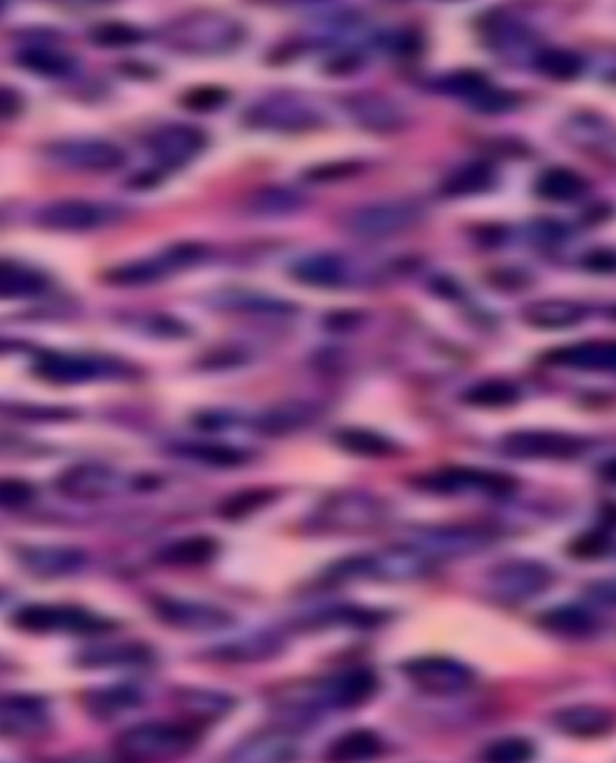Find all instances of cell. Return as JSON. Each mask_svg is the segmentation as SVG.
I'll return each mask as SVG.
<instances>
[{
	"instance_id": "obj_1",
	"label": "cell",
	"mask_w": 616,
	"mask_h": 763,
	"mask_svg": "<svg viewBox=\"0 0 616 763\" xmlns=\"http://www.w3.org/2000/svg\"><path fill=\"white\" fill-rule=\"evenodd\" d=\"M244 34V24L225 12H193L173 20L161 37L173 51L210 56L237 49Z\"/></svg>"
},
{
	"instance_id": "obj_2",
	"label": "cell",
	"mask_w": 616,
	"mask_h": 763,
	"mask_svg": "<svg viewBox=\"0 0 616 763\" xmlns=\"http://www.w3.org/2000/svg\"><path fill=\"white\" fill-rule=\"evenodd\" d=\"M200 742L196 727L179 723H142L126 730L116 740V752L126 759L155 761V759H176L193 752Z\"/></svg>"
},
{
	"instance_id": "obj_3",
	"label": "cell",
	"mask_w": 616,
	"mask_h": 763,
	"mask_svg": "<svg viewBox=\"0 0 616 763\" xmlns=\"http://www.w3.org/2000/svg\"><path fill=\"white\" fill-rule=\"evenodd\" d=\"M421 222V210L409 200H380L351 210L342 227L359 239H390Z\"/></svg>"
},
{
	"instance_id": "obj_4",
	"label": "cell",
	"mask_w": 616,
	"mask_h": 763,
	"mask_svg": "<svg viewBox=\"0 0 616 763\" xmlns=\"http://www.w3.org/2000/svg\"><path fill=\"white\" fill-rule=\"evenodd\" d=\"M123 217V210L116 208L111 202L87 200V198H63L47 205L39 212V225L51 231H95L101 227H109L119 222Z\"/></svg>"
},
{
	"instance_id": "obj_5",
	"label": "cell",
	"mask_w": 616,
	"mask_h": 763,
	"mask_svg": "<svg viewBox=\"0 0 616 763\" xmlns=\"http://www.w3.org/2000/svg\"><path fill=\"white\" fill-rule=\"evenodd\" d=\"M403 672L417 688L431 696H456L475 684V672L460 660L429 655L415 657L403 665Z\"/></svg>"
},
{
	"instance_id": "obj_6",
	"label": "cell",
	"mask_w": 616,
	"mask_h": 763,
	"mask_svg": "<svg viewBox=\"0 0 616 763\" xmlns=\"http://www.w3.org/2000/svg\"><path fill=\"white\" fill-rule=\"evenodd\" d=\"M246 123L262 130H280V133H299V130L316 128L320 113L306 99L295 95H272L256 101L246 111Z\"/></svg>"
},
{
	"instance_id": "obj_7",
	"label": "cell",
	"mask_w": 616,
	"mask_h": 763,
	"mask_svg": "<svg viewBox=\"0 0 616 763\" xmlns=\"http://www.w3.org/2000/svg\"><path fill=\"white\" fill-rule=\"evenodd\" d=\"M56 167L72 171H113L126 161V152L111 140L82 138V140H58L43 150Z\"/></svg>"
},
{
	"instance_id": "obj_8",
	"label": "cell",
	"mask_w": 616,
	"mask_h": 763,
	"mask_svg": "<svg viewBox=\"0 0 616 763\" xmlns=\"http://www.w3.org/2000/svg\"><path fill=\"white\" fill-rule=\"evenodd\" d=\"M487 583L494 597L506 600V603H525L549 588L552 571L539 562L510 559L491 568Z\"/></svg>"
},
{
	"instance_id": "obj_9",
	"label": "cell",
	"mask_w": 616,
	"mask_h": 763,
	"mask_svg": "<svg viewBox=\"0 0 616 763\" xmlns=\"http://www.w3.org/2000/svg\"><path fill=\"white\" fill-rule=\"evenodd\" d=\"M14 626L29 631V634H49V631L63 628L72 634L95 636L101 631L113 628L109 622L92 616L90 612H82L78 607H47V605H29L14 614Z\"/></svg>"
},
{
	"instance_id": "obj_10",
	"label": "cell",
	"mask_w": 616,
	"mask_h": 763,
	"mask_svg": "<svg viewBox=\"0 0 616 763\" xmlns=\"http://www.w3.org/2000/svg\"><path fill=\"white\" fill-rule=\"evenodd\" d=\"M202 256H205V246L179 244V246L167 248V251L161 254L159 258L128 262V266L109 270L107 272V283L123 285V287L152 285V283L161 280V277H167L173 270H181V268L193 266V262H198Z\"/></svg>"
},
{
	"instance_id": "obj_11",
	"label": "cell",
	"mask_w": 616,
	"mask_h": 763,
	"mask_svg": "<svg viewBox=\"0 0 616 763\" xmlns=\"http://www.w3.org/2000/svg\"><path fill=\"white\" fill-rule=\"evenodd\" d=\"M501 448L513 458L525 460H568L583 453L578 436L547 429H523L504 436Z\"/></svg>"
},
{
	"instance_id": "obj_12",
	"label": "cell",
	"mask_w": 616,
	"mask_h": 763,
	"mask_svg": "<svg viewBox=\"0 0 616 763\" xmlns=\"http://www.w3.org/2000/svg\"><path fill=\"white\" fill-rule=\"evenodd\" d=\"M419 489H427L434 494H460V492H484V494H508L516 487V479L489 473V469L475 467H444L436 473L421 475L415 479Z\"/></svg>"
},
{
	"instance_id": "obj_13",
	"label": "cell",
	"mask_w": 616,
	"mask_h": 763,
	"mask_svg": "<svg viewBox=\"0 0 616 763\" xmlns=\"http://www.w3.org/2000/svg\"><path fill=\"white\" fill-rule=\"evenodd\" d=\"M491 545V535L487 527L477 525H444L419 531L413 539V549L421 556H465L477 549Z\"/></svg>"
},
{
	"instance_id": "obj_14",
	"label": "cell",
	"mask_w": 616,
	"mask_h": 763,
	"mask_svg": "<svg viewBox=\"0 0 616 763\" xmlns=\"http://www.w3.org/2000/svg\"><path fill=\"white\" fill-rule=\"evenodd\" d=\"M441 90L465 99L469 107L481 113H506L518 105L516 97L506 90H498L487 76H481L477 70L453 72V76L441 80Z\"/></svg>"
},
{
	"instance_id": "obj_15",
	"label": "cell",
	"mask_w": 616,
	"mask_h": 763,
	"mask_svg": "<svg viewBox=\"0 0 616 763\" xmlns=\"http://www.w3.org/2000/svg\"><path fill=\"white\" fill-rule=\"evenodd\" d=\"M152 607L161 622L181 631H198V634H208V631H217L231 624V616L225 610L212 607L208 603H196V600L159 597L155 600Z\"/></svg>"
},
{
	"instance_id": "obj_16",
	"label": "cell",
	"mask_w": 616,
	"mask_h": 763,
	"mask_svg": "<svg viewBox=\"0 0 616 763\" xmlns=\"http://www.w3.org/2000/svg\"><path fill=\"white\" fill-rule=\"evenodd\" d=\"M205 133L196 126L186 123H167L152 130L148 138V148L152 157L165 167H181L193 159L205 148Z\"/></svg>"
},
{
	"instance_id": "obj_17",
	"label": "cell",
	"mask_w": 616,
	"mask_h": 763,
	"mask_svg": "<svg viewBox=\"0 0 616 763\" xmlns=\"http://www.w3.org/2000/svg\"><path fill=\"white\" fill-rule=\"evenodd\" d=\"M291 277L301 285L320 289H342L357 283L355 266L340 254L304 256L291 266Z\"/></svg>"
},
{
	"instance_id": "obj_18",
	"label": "cell",
	"mask_w": 616,
	"mask_h": 763,
	"mask_svg": "<svg viewBox=\"0 0 616 763\" xmlns=\"http://www.w3.org/2000/svg\"><path fill=\"white\" fill-rule=\"evenodd\" d=\"M58 492L78 502H99L107 498L119 487V477L105 465H76L56 482Z\"/></svg>"
},
{
	"instance_id": "obj_19",
	"label": "cell",
	"mask_w": 616,
	"mask_h": 763,
	"mask_svg": "<svg viewBox=\"0 0 616 763\" xmlns=\"http://www.w3.org/2000/svg\"><path fill=\"white\" fill-rule=\"evenodd\" d=\"M347 111L361 128L374 133H395L405 126V111L380 95H355L347 99Z\"/></svg>"
},
{
	"instance_id": "obj_20",
	"label": "cell",
	"mask_w": 616,
	"mask_h": 763,
	"mask_svg": "<svg viewBox=\"0 0 616 763\" xmlns=\"http://www.w3.org/2000/svg\"><path fill=\"white\" fill-rule=\"evenodd\" d=\"M552 723L570 737H605L616 727V713L605 706L580 703V706L556 711Z\"/></svg>"
},
{
	"instance_id": "obj_21",
	"label": "cell",
	"mask_w": 616,
	"mask_h": 763,
	"mask_svg": "<svg viewBox=\"0 0 616 763\" xmlns=\"http://www.w3.org/2000/svg\"><path fill=\"white\" fill-rule=\"evenodd\" d=\"M107 371V366L97 359L61 355V351H49V355H41L37 361V374L43 380H51V384L61 386L85 384V380H95L99 376H105Z\"/></svg>"
},
{
	"instance_id": "obj_22",
	"label": "cell",
	"mask_w": 616,
	"mask_h": 763,
	"mask_svg": "<svg viewBox=\"0 0 616 763\" xmlns=\"http://www.w3.org/2000/svg\"><path fill=\"white\" fill-rule=\"evenodd\" d=\"M87 562L85 552L76 547H27L20 552V564L29 574L41 578L76 574Z\"/></svg>"
},
{
	"instance_id": "obj_23",
	"label": "cell",
	"mask_w": 616,
	"mask_h": 763,
	"mask_svg": "<svg viewBox=\"0 0 616 763\" xmlns=\"http://www.w3.org/2000/svg\"><path fill=\"white\" fill-rule=\"evenodd\" d=\"M547 359L580 371H616V340H590L554 349Z\"/></svg>"
},
{
	"instance_id": "obj_24",
	"label": "cell",
	"mask_w": 616,
	"mask_h": 763,
	"mask_svg": "<svg viewBox=\"0 0 616 763\" xmlns=\"http://www.w3.org/2000/svg\"><path fill=\"white\" fill-rule=\"evenodd\" d=\"M585 318V308L568 299H542L525 306L523 320L539 330H564L574 328Z\"/></svg>"
},
{
	"instance_id": "obj_25",
	"label": "cell",
	"mask_w": 616,
	"mask_h": 763,
	"mask_svg": "<svg viewBox=\"0 0 616 763\" xmlns=\"http://www.w3.org/2000/svg\"><path fill=\"white\" fill-rule=\"evenodd\" d=\"M304 196L297 194L295 188L287 186H266L256 190V194L246 200V212L254 217H291L304 210Z\"/></svg>"
},
{
	"instance_id": "obj_26",
	"label": "cell",
	"mask_w": 616,
	"mask_h": 763,
	"mask_svg": "<svg viewBox=\"0 0 616 763\" xmlns=\"http://www.w3.org/2000/svg\"><path fill=\"white\" fill-rule=\"evenodd\" d=\"M376 692H378L376 674L369 670H357V672L342 674V677H337L335 682H330L326 686V694H322V698L330 701L332 706H337V708H355V706H361V703L369 701Z\"/></svg>"
},
{
	"instance_id": "obj_27",
	"label": "cell",
	"mask_w": 616,
	"mask_h": 763,
	"mask_svg": "<svg viewBox=\"0 0 616 763\" xmlns=\"http://www.w3.org/2000/svg\"><path fill=\"white\" fill-rule=\"evenodd\" d=\"M49 283L41 272L20 262L0 260V299H32L47 291Z\"/></svg>"
},
{
	"instance_id": "obj_28",
	"label": "cell",
	"mask_w": 616,
	"mask_h": 763,
	"mask_svg": "<svg viewBox=\"0 0 616 763\" xmlns=\"http://www.w3.org/2000/svg\"><path fill=\"white\" fill-rule=\"evenodd\" d=\"M588 181L574 169L554 167L537 179V196L549 202H574L588 194Z\"/></svg>"
},
{
	"instance_id": "obj_29",
	"label": "cell",
	"mask_w": 616,
	"mask_h": 763,
	"mask_svg": "<svg viewBox=\"0 0 616 763\" xmlns=\"http://www.w3.org/2000/svg\"><path fill=\"white\" fill-rule=\"evenodd\" d=\"M318 417V409L308 403H282L270 407L266 415L258 419V432L268 436L291 434L308 427Z\"/></svg>"
},
{
	"instance_id": "obj_30",
	"label": "cell",
	"mask_w": 616,
	"mask_h": 763,
	"mask_svg": "<svg viewBox=\"0 0 616 763\" xmlns=\"http://www.w3.org/2000/svg\"><path fill=\"white\" fill-rule=\"evenodd\" d=\"M494 179H496V174L489 161L477 159L453 171L441 184V194L448 198L477 196V194H484V190H489L494 186Z\"/></svg>"
},
{
	"instance_id": "obj_31",
	"label": "cell",
	"mask_w": 616,
	"mask_h": 763,
	"mask_svg": "<svg viewBox=\"0 0 616 763\" xmlns=\"http://www.w3.org/2000/svg\"><path fill=\"white\" fill-rule=\"evenodd\" d=\"M215 554L217 542L212 537H186L161 549L159 562L169 566H200L212 562Z\"/></svg>"
},
{
	"instance_id": "obj_32",
	"label": "cell",
	"mask_w": 616,
	"mask_h": 763,
	"mask_svg": "<svg viewBox=\"0 0 616 763\" xmlns=\"http://www.w3.org/2000/svg\"><path fill=\"white\" fill-rule=\"evenodd\" d=\"M217 306L227 308V311H244V314H266V316H282L291 314L295 306L272 299L268 295H256V291H225L217 297Z\"/></svg>"
},
{
	"instance_id": "obj_33",
	"label": "cell",
	"mask_w": 616,
	"mask_h": 763,
	"mask_svg": "<svg viewBox=\"0 0 616 763\" xmlns=\"http://www.w3.org/2000/svg\"><path fill=\"white\" fill-rule=\"evenodd\" d=\"M18 63L27 70L37 72V76H68L76 68V58L66 51H58L53 47H29L18 53Z\"/></svg>"
},
{
	"instance_id": "obj_34",
	"label": "cell",
	"mask_w": 616,
	"mask_h": 763,
	"mask_svg": "<svg viewBox=\"0 0 616 763\" xmlns=\"http://www.w3.org/2000/svg\"><path fill=\"white\" fill-rule=\"evenodd\" d=\"M542 628H547L549 634L566 636V638H583L590 636L595 631V620L578 607H559L552 610L539 620Z\"/></svg>"
},
{
	"instance_id": "obj_35",
	"label": "cell",
	"mask_w": 616,
	"mask_h": 763,
	"mask_svg": "<svg viewBox=\"0 0 616 763\" xmlns=\"http://www.w3.org/2000/svg\"><path fill=\"white\" fill-rule=\"evenodd\" d=\"M463 400L473 407H487V409H498V407H510L520 400V393L518 388L508 384V380L501 378H491V380H481V384L469 388Z\"/></svg>"
},
{
	"instance_id": "obj_36",
	"label": "cell",
	"mask_w": 616,
	"mask_h": 763,
	"mask_svg": "<svg viewBox=\"0 0 616 763\" xmlns=\"http://www.w3.org/2000/svg\"><path fill=\"white\" fill-rule=\"evenodd\" d=\"M335 442L340 444L347 453H355L361 458H386L395 453V444L388 442L386 436H380L369 429H342L335 436Z\"/></svg>"
},
{
	"instance_id": "obj_37",
	"label": "cell",
	"mask_w": 616,
	"mask_h": 763,
	"mask_svg": "<svg viewBox=\"0 0 616 763\" xmlns=\"http://www.w3.org/2000/svg\"><path fill=\"white\" fill-rule=\"evenodd\" d=\"M535 63L542 76L556 82H570L583 72V58L568 49H542Z\"/></svg>"
},
{
	"instance_id": "obj_38",
	"label": "cell",
	"mask_w": 616,
	"mask_h": 763,
	"mask_svg": "<svg viewBox=\"0 0 616 763\" xmlns=\"http://www.w3.org/2000/svg\"><path fill=\"white\" fill-rule=\"evenodd\" d=\"M384 752V744L369 730L347 732L330 746V759L335 761H364Z\"/></svg>"
},
{
	"instance_id": "obj_39",
	"label": "cell",
	"mask_w": 616,
	"mask_h": 763,
	"mask_svg": "<svg viewBox=\"0 0 616 763\" xmlns=\"http://www.w3.org/2000/svg\"><path fill=\"white\" fill-rule=\"evenodd\" d=\"M275 496L277 492L275 489H246V492H239V494H234L229 496L227 502L219 506V516L227 518V521H241V518H248L251 513H256L258 508L262 506H268L275 502Z\"/></svg>"
},
{
	"instance_id": "obj_40",
	"label": "cell",
	"mask_w": 616,
	"mask_h": 763,
	"mask_svg": "<svg viewBox=\"0 0 616 763\" xmlns=\"http://www.w3.org/2000/svg\"><path fill=\"white\" fill-rule=\"evenodd\" d=\"M82 663L87 667H105V665H138L150 660V651L145 645H107V648L90 651L82 655Z\"/></svg>"
},
{
	"instance_id": "obj_41",
	"label": "cell",
	"mask_w": 616,
	"mask_h": 763,
	"mask_svg": "<svg viewBox=\"0 0 616 763\" xmlns=\"http://www.w3.org/2000/svg\"><path fill=\"white\" fill-rule=\"evenodd\" d=\"M90 39L97 43V47H105V49H126V47H136V43H140L145 39V32L136 24H128V22H101L92 27Z\"/></svg>"
},
{
	"instance_id": "obj_42",
	"label": "cell",
	"mask_w": 616,
	"mask_h": 763,
	"mask_svg": "<svg viewBox=\"0 0 616 763\" xmlns=\"http://www.w3.org/2000/svg\"><path fill=\"white\" fill-rule=\"evenodd\" d=\"M181 456L208 463L215 467H237L248 460V453L231 448V446H222V444H186L181 448Z\"/></svg>"
},
{
	"instance_id": "obj_43",
	"label": "cell",
	"mask_w": 616,
	"mask_h": 763,
	"mask_svg": "<svg viewBox=\"0 0 616 763\" xmlns=\"http://www.w3.org/2000/svg\"><path fill=\"white\" fill-rule=\"evenodd\" d=\"M533 754H535V744L527 737H518V735L496 740L487 746V750H484V759L496 761V763H518V761L533 759Z\"/></svg>"
},
{
	"instance_id": "obj_44",
	"label": "cell",
	"mask_w": 616,
	"mask_h": 763,
	"mask_svg": "<svg viewBox=\"0 0 616 763\" xmlns=\"http://www.w3.org/2000/svg\"><path fill=\"white\" fill-rule=\"evenodd\" d=\"M227 101H229V92L222 90V87H215V85L193 87V90H188L181 97V105L188 111H198V113H210L219 107H225Z\"/></svg>"
},
{
	"instance_id": "obj_45",
	"label": "cell",
	"mask_w": 616,
	"mask_h": 763,
	"mask_svg": "<svg viewBox=\"0 0 616 763\" xmlns=\"http://www.w3.org/2000/svg\"><path fill=\"white\" fill-rule=\"evenodd\" d=\"M361 171L359 161H326V165H316L311 169H306L304 176L306 181H316V184H332V181H345L351 179V176H357Z\"/></svg>"
},
{
	"instance_id": "obj_46",
	"label": "cell",
	"mask_w": 616,
	"mask_h": 763,
	"mask_svg": "<svg viewBox=\"0 0 616 763\" xmlns=\"http://www.w3.org/2000/svg\"><path fill=\"white\" fill-rule=\"evenodd\" d=\"M34 487L24 479H0V508L18 511L34 502Z\"/></svg>"
},
{
	"instance_id": "obj_47",
	"label": "cell",
	"mask_w": 616,
	"mask_h": 763,
	"mask_svg": "<svg viewBox=\"0 0 616 763\" xmlns=\"http://www.w3.org/2000/svg\"><path fill=\"white\" fill-rule=\"evenodd\" d=\"M90 708L101 715V717H113V713H119L121 708L136 706L138 698L130 692H105V694H90L87 696Z\"/></svg>"
},
{
	"instance_id": "obj_48",
	"label": "cell",
	"mask_w": 616,
	"mask_h": 763,
	"mask_svg": "<svg viewBox=\"0 0 616 763\" xmlns=\"http://www.w3.org/2000/svg\"><path fill=\"white\" fill-rule=\"evenodd\" d=\"M607 547H609V542H607L605 535L590 533V535H583V537H578V539L570 542L568 552L574 554V556H580V559H593V556L605 554Z\"/></svg>"
},
{
	"instance_id": "obj_49",
	"label": "cell",
	"mask_w": 616,
	"mask_h": 763,
	"mask_svg": "<svg viewBox=\"0 0 616 763\" xmlns=\"http://www.w3.org/2000/svg\"><path fill=\"white\" fill-rule=\"evenodd\" d=\"M585 595H588L593 603H597V605L616 607V578L593 581L588 588H585Z\"/></svg>"
},
{
	"instance_id": "obj_50",
	"label": "cell",
	"mask_w": 616,
	"mask_h": 763,
	"mask_svg": "<svg viewBox=\"0 0 616 763\" xmlns=\"http://www.w3.org/2000/svg\"><path fill=\"white\" fill-rule=\"evenodd\" d=\"M22 111V97L8 90V87H0V119H14Z\"/></svg>"
},
{
	"instance_id": "obj_51",
	"label": "cell",
	"mask_w": 616,
	"mask_h": 763,
	"mask_svg": "<svg viewBox=\"0 0 616 763\" xmlns=\"http://www.w3.org/2000/svg\"><path fill=\"white\" fill-rule=\"evenodd\" d=\"M357 68L359 58L355 53H342L328 63V72H332V76H347V72H355Z\"/></svg>"
},
{
	"instance_id": "obj_52",
	"label": "cell",
	"mask_w": 616,
	"mask_h": 763,
	"mask_svg": "<svg viewBox=\"0 0 616 763\" xmlns=\"http://www.w3.org/2000/svg\"><path fill=\"white\" fill-rule=\"evenodd\" d=\"M585 266L590 270H599V272H612L616 270V256L607 254V251H597L593 254L588 260H585Z\"/></svg>"
},
{
	"instance_id": "obj_53",
	"label": "cell",
	"mask_w": 616,
	"mask_h": 763,
	"mask_svg": "<svg viewBox=\"0 0 616 763\" xmlns=\"http://www.w3.org/2000/svg\"><path fill=\"white\" fill-rule=\"evenodd\" d=\"M599 521H603L605 527H616V504L614 502H607L603 506V511H599Z\"/></svg>"
},
{
	"instance_id": "obj_54",
	"label": "cell",
	"mask_w": 616,
	"mask_h": 763,
	"mask_svg": "<svg viewBox=\"0 0 616 763\" xmlns=\"http://www.w3.org/2000/svg\"><path fill=\"white\" fill-rule=\"evenodd\" d=\"M599 477H603L607 484H616V458L607 460L603 467H599Z\"/></svg>"
},
{
	"instance_id": "obj_55",
	"label": "cell",
	"mask_w": 616,
	"mask_h": 763,
	"mask_svg": "<svg viewBox=\"0 0 616 763\" xmlns=\"http://www.w3.org/2000/svg\"><path fill=\"white\" fill-rule=\"evenodd\" d=\"M61 3H70V6H90V3H105V0H61Z\"/></svg>"
}]
</instances>
